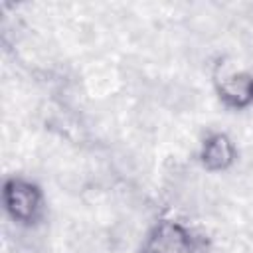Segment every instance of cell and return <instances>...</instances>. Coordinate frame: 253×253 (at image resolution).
<instances>
[{"mask_svg": "<svg viewBox=\"0 0 253 253\" xmlns=\"http://www.w3.org/2000/svg\"><path fill=\"white\" fill-rule=\"evenodd\" d=\"M6 215L20 227H36L45 217V194L30 178L8 176L2 184Z\"/></svg>", "mask_w": 253, "mask_h": 253, "instance_id": "cell-1", "label": "cell"}, {"mask_svg": "<svg viewBox=\"0 0 253 253\" xmlns=\"http://www.w3.org/2000/svg\"><path fill=\"white\" fill-rule=\"evenodd\" d=\"M198 237L182 221L162 217L148 227L136 253H196Z\"/></svg>", "mask_w": 253, "mask_h": 253, "instance_id": "cell-2", "label": "cell"}, {"mask_svg": "<svg viewBox=\"0 0 253 253\" xmlns=\"http://www.w3.org/2000/svg\"><path fill=\"white\" fill-rule=\"evenodd\" d=\"M213 89L219 103L231 111H245L253 105V73L217 65L213 71Z\"/></svg>", "mask_w": 253, "mask_h": 253, "instance_id": "cell-3", "label": "cell"}, {"mask_svg": "<svg viewBox=\"0 0 253 253\" xmlns=\"http://www.w3.org/2000/svg\"><path fill=\"white\" fill-rule=\"evenodd\" d=\"M200 164L208 172H225L237 160V146L225 132H210L200 146Z\"/></svg>", "mask_w": 253, "mask_h": 253, "instance_id": "cell-4", "label": "cell"}]
</instances>
